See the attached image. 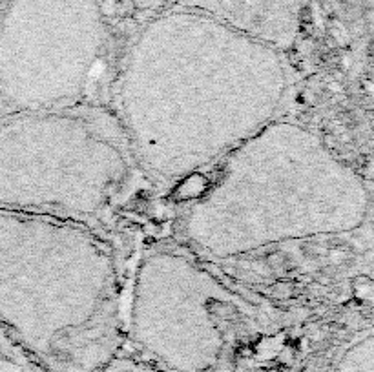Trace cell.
<instances>
[{"mask_svg":"<svg viewBox=\"0 0 374 372\" xmlns=\"http://www.w3.org/2000/svg\"><path fill=\"white\" fill-rule=\"evenodd\" d=\"M166 5L197 11L281 51L297 42L303 0H168Z\"/></svg>","mask_w":374,"mask_h":372,"instance_id":"7","label":"cell"},{"mask_svg":"<svg viewBox=\"0 0 374 372\" xmlns=\"http://www.w3.org/2000/svg\"><path fill=\"white\" fill-rule=\"evenodd\" d=\"M122 44L102 0H9L0 13V117L108 102Z\"/></svg>","mask_w":374,"mask_h":372,"instance_id":"6","label":"cell"},{"mask_svg":"<svg viewBox=\"0 0 374 372\" xmlns=\"http://www.w3.org/2000/svg\"><path fill=\"white\" fill-rule=\"evenodd\" d=\"M100 372H166V371H161V369H157V367L148 363V361L141 360V358L119 354L115 360H111Z\"/></svg>","mask_w":374,"mask_h":372,"instance_id":"9","label":"cell"},{"mask_svg":"<svg viewBox=\"0 0 374 372\" xmlns=\"http://www.w3.org/2000/svg\"><path fill=\"white\" fill-rule=\"evenodd\" d=\"M297 82L286 51L166 5L126 37L108 104L150 181L168 188L286 117Z\"/></svg>","mask_w":374,"mask_h":372,"instance_id":"1","label":"cell"},{"mask_svg":"<svg viewBox=\"0 0 374 372\" xmlns=\"http://www.w3.org/2000/svg\"><path fill=\"white\" fill-rule=\"evenodd\" d=\"M263 317L256 295L185 243L148 246L132 265L126 343L161 371L217 372Z\"/></svg>","mask_w":374,"mask_h":372,"instance_id":"5","label":"cell"},{"mask_svg":"<svg viewBox=\"0 0 374 372\" xmlns=\"http://www.w3.org/2000/svg\"><path fill=\"white\" fill-rule=\"evenodd\" d=\"M179 219L181 243L232 259L288 241L349 234L371 213L369 186L308 126L283 117L215 164Z\"/></svg>","mask_w":374,"mask_h":372,"instance_id":"3","label":"cell"},{"mask_svg":"<svg viewBox=\"0 0 374 372\" xmlns=\"http://www.w3.org/2000/svg\"><path fill=\"white\" fill-rule=\"evenodd\" d=\"M7 2H9V0H0V13L4 11V7L7 5Z\"/></svg>","mask_w":374,"mask_h":372,"instance_id":"10","label":"cell"},{"mask_svg":"<svg viewBox=\"0 0 374 372\" xmlns=\"http://www.w3.org/2000/svg\"><path fill=\"white\" fill-rule=\"evenodd\" d=\"M130 272L115 232L0 210V327L46 372H100L122 354Z\"/></svg>","mask_w":374,"mask_h":372,"instance_id":"2","label":"cell"},{"mask_svg":"<svg viewBox=\"0 0 374 372\" xmlns=\"http://www.w3.org/2000/svg\"><path fill=\"white\" fill-rule=\"evenodd\" d=\"M332 372H374L373 328L367 327L347 345Z\"/></svg>","mask_w":374,"mask_h":372,"instance_id":"8","label":"cell"},{"mask_svg":"<svg viewBox=\"0 0 374 372\" xmlns=\"http://www.w3.org/2000/svg\"><path fill=\"white\" fill-rule=\"evenodd\" d=\"M154 190L108 102L0 117V210L115 232Z\"/></svg>","mask_w":374,"mask_h":372,"instance_id":"4","label":"cell"}]
</instances>
